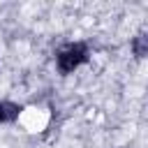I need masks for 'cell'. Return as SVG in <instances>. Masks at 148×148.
Listing matches in <instances>:
<instances>
[{
  "label": "cell",
  "instance_id": "obj_1",
  "mask_svg": "<svg viewBox=\"0 0 148 148\" xmlns=\"http://www.w3.org/2000/svg\"><path fill=\"white\" fill-rule=\"evenodd\" d=\"M88 60V49L86 44H67L60 53H58V69L62 74H69L74 72L81 62Z\"/></svg>",
  "mask_w": 148,
  "mask_h": 148
},
{
  "label": "cell",
  "instance_id": "obj_2",
  "mask_svg": "<svg viewBox=\"0 0 148 148\" xmlns=\"http://www.w3.org/2000/svg\"><path fill=\"white\" fill-rule=\"evenodd\" d=\"M18 111H21V106H18V104H14V102H2V113H5V120H14V118L18 116Z\"/></svg>",
  "mask_w": 148,
  "mask_h": 148
},
{
  "label": "cell",
  "instance_id": "obj_4",
  "mask_svg": "<svg viewBox=\"0 0 148 148\" xmlns=\"http://www.w3.org/2000/svg\"><path fill=\"white\" fill-rule=\"evenodd\" d=\"M5 120V113H2V104H0V123Z\"/></svg>",
  "mask_w": 148,
  "mask_h": 148
},
{
  "label": "cell",
  "instance_id": "obj_3",
  "mask_svg": "<svg viewBox=\"0 0 148 148\" xmlns=\"http://www.w3.org/2000/svg\"><path fill=\"white\" fill-rule=\"evenodd\" d=\"M146 51H148V37H146V35H139V37L134 39V53H136L139 58H143Z\"/></svg>",
  "mask_w": 148,
  "mask_h": 148
}]
</instances>
